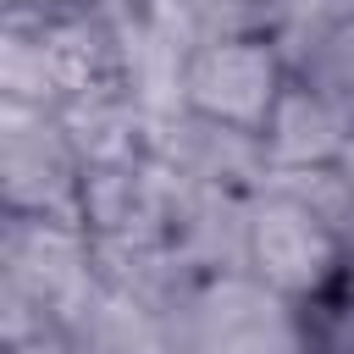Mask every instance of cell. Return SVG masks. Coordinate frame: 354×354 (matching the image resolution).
Listing matches in <instances>:
<instances>
[{"label":"cell","instance_id":"cell-1","mask_svg":"<svg viewBox=\"0 0 354 354\" xmlns=\"http://www.w3.org/2000/svg\"><path fill=\"white\" fill-rule=\"evenodd\" d=\"M127 66L116 28L66 0H0V105L22 122L72 127L122 100Z\"/></svg>","mask_w":354,"mask_h":354},{"label":"cell","instance_id":"cell-2","mask_svg":"<svg viewBox=\"0 0 354 354\" xmlns=\"http://www.w3.org/2000/svg\"><path fill=\"white\" fill-rule=\"evenodd\" d=\"M293 94H299L293 55L282 33L266 22H232V28L199 33L177 61L183 116L243 144H271Z\"/></svg>","mask_w":354,"mask_h":354},{"label":"cell","instance_id":"cell-3","mask_svg":"<svg viewBox=\"0 0 354 354\" xmlns=\"http://www.w3.org/2000/svg\"><path fill=\"white\" fill-rule=\"evenodd\" d=\"M354 243V232L332 227L310 199L299 194H271L254 221H249V260L260 271V282L277 288V299H299L343 249Z\"/></svg>","mask_w":354,"mask_h":354},{"label":"cell","instance_id":"cell-4","mask_svg":"<svg viewBox=\"0 0 354 354\" xmlns=\"http://www.w3.org/2000/svg\"><path fill=\"white\" fill-rule=\"evenodd\" d=\"M282 315L299 354H354V243L299 299H288Z\"/></svg>","mask_w":354,"mask_h":354},{"label":"cell","instance_id":"cell-5","mask_svg":"<svg viewBox=\"0 0 354 354\" xmlns=\"http://www.w3.org/2000/svg\"><path fill=\"white\" fill-rule=\"evenodd\" d=\"M72 11H83V17H94V22H105V28H122V22H138L155 0H66Z\"/></svg>","mask_w":354,"mask_h":354}]
</instances>
